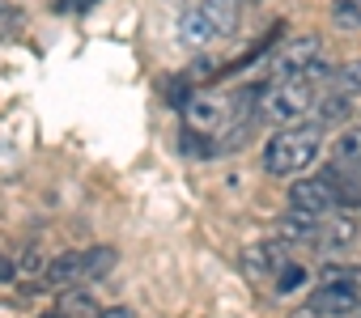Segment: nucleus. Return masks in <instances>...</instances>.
<instances>
[{"label": "nucleus", "mask_w": 361, "mask_h": 318, "mask_svg": "<svg viewBox=\"0 0 361 318\" xmlns=\"http://www.w3.org/2000/svg\"><path fill=\"white\" fill-rule=\"evenodd\" d=\"M323 148V127L319 123H293V127H281L268 148H264V170L276 174V179H293L298 170H306Z\"/></svg>", "instance_id": "1"}, {"label": "nucleus", "mask_w": 361, "mask_h": 318, "mask_svg": "<svg viewBox=\"0 0 361 318\" xmlns=\"http://www.w3.org/2000/svg\"><path fill=\"white\" fill-rule=\"evenodd\" d=\"M319 106V85L306 81V77H281L272 89H264V102H259V115L281 123V127H293L302 119H310Z\"/></svg>", "instance_id": "2"}, {"label": "nucleus", "mask_w": 361, "mask_h": 318, "mask_svg": "<svg viewBox=\"0 0 361 318\" xmlns=\"http://www.w3.org/2000/svg\"><path fill=\"white\" fill-rule=\"evenodd\" d=\"M306 305H314L323 318H348L361 310V280H323Z\"/></svg>", "instance_id": "3"}, {"label": "nucleus", "mask_w": 361, "mask_h": 318, "mask_svg": "<svg viewBox=\"0 0 361 318\" xmlns=\"http://www.w3.org/2000/svg\"><path fill=\"white\" fill-rule=\"evenodd\" d=\"M289 208L323 217V212L340 208V196H336V187H331L327 174H314V179H298V183L289 187Z\"/></svg>", "instance_id": "4"}, {"label": "nucleus", "mask_w": 361, "mask_h": 318, "mask_svg": "<svg viewBox=\"0 0 361 318\" xmlns=\"http://www.w3.org/2000/svg\"><path fill=\"white\" fill-rule=\"evenodd\" d=\"M314 60H319V39H314V34H302V39L281 43L276 56H272L268 64H272L276 77H298V72H306Z\"/></svg>", "instance_id": "5"}, {"label": "nucleus", "mask_w": 361, "mask_h": 318, "mask_svg": "<svg viewBox=\"0 0 361 318\" xmlns=\"http://www.w3.org/2000/svg\"><path fill=\"white\" fill-rule=\"evenodd\" d=\"M285 238H272V242H264V246H251L247 255H243V272L251 276V280H276V272L289 263L285 259Z\"/></svg>", "instance_id": "6"}, {"label": "nucleus", "mask_w": 361, "mask_h": 318, "mask_svg": "<svg viewBox=\"0 0 361 318\" xmlns=\"http://www.w3.org/2000/svg\"><path fill=\"white\" fill-rule=\"evenodd\" d=\"M178 39H183L188 47H204V43L217 39V30H213V22H209L204 9H188L183 18H178Z\"/></svg>", "instance_id": "7"}, {"label": "nucleus", "mask_w": 361, "mask_h": 318, "mask_svg": "<svg viewBox=\"0 0 361 318\" xmlns=\"http://www.w3.org/2000/svg\"><path fill=\"white\" fill-rule=\"evenodd\" d=\"M348 115H353V102H348L344 94L327 89V94H319V106H314L310 123H319V127H336V123H344Z\"/></svg>", "instance_id": "8"}, {"label": "nucleus", "mask_w": 361, "mask_h": 318, "mask_svg": "<svg viewBox=\"0 0 361 318\" xmlns=\"http://www.w3.org/2000/svg\"><path fill=\"white\" fill-rule=\"evenodd\" d=\"M276 234H281L285 242H314V234H319V217H314V212H298V208H289V217H281Z\"/></svg>", "instance_id": "9"}, {"label": "nucleus", "mask_w": 361, "mask_h": 318, "mask_svg": "<svg viewBox=\"0 0 361 318\" xmlns=\"http://www.w3.org/2000/svg\"><path fill=\"white\" fill-rule=\"evenodd\" d=\"M77 280H85V259H81V255H60V259L47 263V284L73 288Z\"/></svg>", "instance_id": "10"}, {"label": "nucleus", "mask_w": 361, "mask_h": 318, "mask_svg": "<svg viewBox=\"0 0 361 318\" xmlns=\"http://www.w3.org/2000/svg\"><path fill=\"white\" fill-rule=\"evenodd\" d=\"M200 9L209 13L217 34H234L238 30V0H200Z\"/></svg>", "instance_id": "11"}, {"label": "nucleus", "mask_w": 361, "mask_h": 318, "mask_svg": "<svg viewBox=\"0 0 361 318\" xmlns=\"http://www.w3.org/2000/svg\"><path fill=\"white\" fill-rule=\"evenodd\" d=\"M331 166H361V127H348L331 144Z\"/></svg>", "instance_id": "12"}, {"label": "nucleus", "mask_w": 361, "mask_h": 318, "mask_svg": "<svg viewBox=\"0 0 361 318\" xmlns=\"http://www.w3.org/2000/svg\"><path fill=\"white\" fill-rule=\"evenodd\" d=\"M81 259H85V280H102V276H111V272H115V263H119L115 246H94V250H81Z\"/></svg>", "instance_id": "13"}, {"label": "nucleus", "mask_w": 361, "mask_h": 318, "mask_svg": "<svg viewBox=\"0 0 361 318\" xmlns=\"http://www.w3.org/2000/svg\"><path fill=\"white\" fill-rule=\"evenodd\" d=\"M60 310H64L68 318H98V314H102L98 301H94L90 293H81V288H68V293L60 297Z\"/></svg>", "instance_id": "14"}, {"label": "nucleus", "mask_w": 361, "mask_h": 318, "mask_svg": "<svg viewBox=\"0 0 361 318\" xmlns=\"http://www.w3.org/2000/svg\"><path fill=\"white\" fill-rule=\"evenodd\" d=\"M331 26L336 30H361V0H336L331 5Z\"/></svg>", "instance_id": "15"}, {"label": "nucleus", "mask_w": 361, "mask_h": 318, "mask_svg": "<svg viewBox=\"0 0 361 318\" xmlns=\"http://www.w3.org/2000/svg\"><path fill=\"white\" fill-rule=\"evenodd\" d=\"M331 89H336V94H344V98H357V94H361V60H353V64L336 68Z\"/></svg>", "instance_id": "16"}, {"label": "nucleus", "mask_w": 361, "mask_h": 318, "mask_svg": "<svg viewBox=\"0 0 361 318\" xmlns=\"http://www.w3.org/2000/svg\"><path fill=\"white\" fill-rule=\"evenodd\" d=\"M22 26H26V13H22L18 5H0V43L18 39V34H22Z\"/></svg>", "instance_id": "17"}, {"label": "nucleus", "mask_w": 361, "mask_h": 318, "mask_svg": "<svg viewBox=\"0 0 361 318\" xmlns=\"http://www.w3.org/2000/svg\"><path fill=\"white\" fill-rule=\"evenodd\" d=\"M306 276H310V272H306L302 263H285V267L276 272L272 288H276V293H293V288H302V284H306Z\"/></svg>", "instance_id": "18"}, {"label": "nucleus", "mask_w": 361, "mask_h": 318, "mask_svg": "<svg viewBox=\"0 0 361 318\" xmlns=\"http://www.w3.org/2000/svg\"><path fill=\"white\" fill-rule=\"evenodd\" d=\"M217 77V60H196L192 68H188V81L192 85H204V81H213Z\"/></svg>", "instance_id": "19"}, {"label": "nucleus", "mask_w": 361, "mask_h": 318, "mask_svg": "<svg viewBox=\"0 0 361 318\" xmlns=\"http://www.w3.org/2000/svg\"><path fill=\"white\" fill-rule=\"evenodd\" d=\"M98 0H56V9L60 13H85V9H94Z\"/></svg>", "instance_id": "20"}, {"label": "nucleus", "mask_w": 361, "mask_h": 318, "mask_svg": "<svg viewBox=\"0 0 361 318\" xmlns=\"http://www.w3.org/2000/svg\"><path fill=\"white\" fill-rule=\"evenodd\" d=\"M98 318H132V310H128V305H106Z\"/></svg>", "instance_id": "21"}, {"label": "nucleus", "mask_w": 361, "mask_h": 318, "mask_svg": "<svg viewBox=\"0 0 361 318\" xmlns=\"http://www.w3.org/2000/svg\"><path fill=\"white\" fill-rule=\"evenodd\" d=\"M289 318H323V314H319V310H314V305H298V310H293V314H289Z\"/></svg>", "instance_id": "22"}, {"label": "nucleus", "mask_w": 361, "mask_h": 318, "mask_svg": "<svg viewBox=\"0 0 361 318\" xmlns=\"http://www.w3.org/2000/svg\"><path fill=\"white\" fill-rule=\"evenodd\" d=\"M5 280H13V263H9L5 255H0V284H5Z\"/></svg>", "instance_id": "23"}, {"label": "nucleus", "mask_w": 361, "mask_h": 318, "mask_svg": "<svg viewBox=\"0 0 361 318\" xmlns=\"http://www.w3.org/2000/svg\"><path fill=\"white\" fill-rule=\"evenodd\" d=\"M39 318H68L64 310H47V314H39Z\"/></svg>", "instance_id": "24"}]
</instances>
